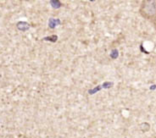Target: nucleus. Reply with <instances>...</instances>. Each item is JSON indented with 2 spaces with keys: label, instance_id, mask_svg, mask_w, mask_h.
Returning a JSON list of instances; mask_svg holds the SVG:
<instances>
[{
  "label": "nucleus",
  "instance_id": "20e7f679",
  "mask_svg": "<svg viewBox=\"0 0 156 138\" xmlns=\"http://www.w3.org/2000/svg\"><path fill=\"white\" fill-rule=\"evenodd\" d=\"M44 40H48V41H51L53 42H55L57 40H58V36L56 35H53L51 36H48V37H45L44 38Z\"/></svg>",
  "mask_w": 156,
  "mask_h": 138
},
{
  "label": "nucleus",
  "instance_id": "f257e3e1",
  "mask_svg": "<svg viewBox=\"0 0 156 138\" xmlns=\"http://www.w3.org/2000/svg\"><path fill=\"white\" fill-rule=\"evenodd\" d=\"M139 14L146 20L156 24V0H143L139 7Z\"/></svg>",
  "mask_w": 156,
  "mask_h": 138
},
{
  "label": "nucleus",
  "instance_id": "7ed1b4c3",
  "mask_svg": "<svg viewBox=\"0 0 156 138\" xmlns=\"http://www.w3.org/2000/svg\"><path fill=\"white\" fill-rule=\"evenodd\" d=\"M50 4L52 5L53 8H54V9H59L61 7V3L60 2V0H51Z\"/></svg>",
  "mask_w": 156,
  "mask_h": 138
},
{
  "label": "nucleus",
  "instance_id": "f03ea898",
  "mask_svg": "<svg viewBox=\"0 0 156 138\" xmlns=\"http://www.w3.org/2000/svg\"><path fill=\"white\" fill-rule=\"evenodd\" d=\"M29 24H27L26 22H23V21H21V22H19L17 24V28L20 30V31H25L26 30H28L29 29Z\"/></svg>",
  "mask_w": 156,
  "mask_h": 138
},
{
  "label": "nucleus",
  "instance_id": "39448f33",
  "mask_svg": "<svg viewBox=\"0 0 156 138\" xmlns=\"http://www.w3.org/2000/svg\"><path fill=\"white\" fill-rule=\"evenodd\" d=\"M20 1H23V2H31V1H33V0H20Z\"/></svg>",
  "mask_w": 156,
  "mask_h": 138
}]
</instances>
